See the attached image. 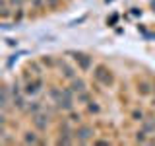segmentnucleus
I'll list each match as a JSON object with an SVG mask.
<instances>
[{
  "mask_svg": "<svg viewBox=\"0 0 155 146\" xmlns=\"http://www.w3.org/2000/svg\"><path fill=\"white\" fill-rule=\"evenodd\" d=\"M91 74H93V80L99 86H103V88H113L114 82H116L113 68H110L109 64H105V62H97V64H93Z\"/></svg>",
  "mask_w": 155,
  "mask_h": 146,
  "instance_id": "1",
  "label": "nucleus"
},
{
  "mask_svg": "<svg viewBox=\"0 0 155 146\" xmlns=\"http://www.w3.org/2000/svg\"><path fill=\"white\" fill-rule=\"evenodd\" d=\"M21 84H23V94L27 97H37L43 92L45 80H43V76H31L27 80H21Z\"/></svg>",
  "mask_w": 155,
  "mask_h": 146,
  "instance_id": "2",
  "label": "nucleus"
},
{
  "mask_svg": "<svg viewBox=\"0 0 155 146\" xmlns=\"http://www.w3.org/2000/svg\"><path fill=\"white\" fill-rule=\"evenodd\" d=\"M68 55H70V58L76 62V66H78V70H80V72H89L91 68H93V57L87 55V53L70 51Z\"/></svg>",
  "mask_w": 155,
  "mask_h": 146,
  "instance_id": "3",
  "label": "nucleus"
},
{
  "mask_svg": "<svg viewBox=\"0 0 155 146\" xmlns=\"http://www.w3.org/2000/svg\"><path fill=\"white\" fill-rule=\"evenodd\" d=\"M74 134H76V142L78 144H89V142L95 140V129L91 125H85V123L78 125Z\"/></svg>",
  "mask_w": 155,
  "mask_h": 146,
  "instance_id": "4",
  "label": "nucleus"
},
{
  "mask_svg": "<svg viewBox=\"0 0 155 146\" xmlns=\"http://www.w3.org/2000/svg\"><path fill=\"white\" fill-rule=\"evenodd\" d=\"M56 70H58V74L64 78V80H68V82L74 80V78L78 76L76 66L70 64V62H68L64 57H58V58H56Z\"/></svg>",
  "mask_w": 155,
  "mask_h": 146,
  "instance_id": "5",
  "label": "nucleus"
},
{
  "mask_svg": "<svg viewBox=\"0 0 155 146\" xmlns=\"http://www.w3.org/2000/svg\"><path fill=\"white\" fill-rule=\"evenodd\" d=\"M51 119H52V115L48 113V111H41V113L33 115L31 117L33 129H37L39 133H47V129L51 127Z\"/></svg>",
  "mask_w": 155,
  "mask_h": 146,
  "instance_id": "6",
  "label": "nucleus"
},
{
  "mask_svg": "<svg viewBox=\"0 0 155 146\" xmlns=\"http://www.w3.org/2000/svg\"><path fill=\"white\" fill-rule=\"evenodd\" d=\"M21 72H23V74H21V80H27V78H31V76H43L45 68H43V64L39 61H29Z\"/></svg>",
  "mask_w": 155,
  "mask_h": 146,
  "instance_id": "7",
  "label": "nucleus"
},
{
  "mask_svg": "<svg viewBox=\"0 0 155 146\" xmlns=\"http://www.w3.org/2000/svg\"><path fill=\"white\" fill-rule=\"evenodd\" d=\"M39 134H41V133H39L37 129L25 130V133L21 134V144H27V146H29V144H33V146H35V144H47V140H43Z\"/></svg>",
  "mask_w": 155,
  "mask_h": 146,
  "instance_id": "8",
  "label": "nucleus"
},
{
  "mask_svg": "<svg viewBox=\"0 0 155 146\" xmlns=\"http://www.w3.org/2000/svg\"><path fill=\"white\" fill-rule=\"evenodd\" d=\"M136 94H138L140 97H151L153 94V82L149 80H138L136 82Z\"/></svg>",
  "mask_w": 155,
  "mask_h": 146,
  "instance_id": "9",
  "label": "nucleus"
},
{
  "mask_svg": "<svg viewBox=\"0 0 155 146\" xmlns=\"http://www.w3.org/2000/svg\"><path fill=\"white\" fill-rule=\"evenodd\" d=\"M68 88H70L74 94H80V92H84L87 90V82L84 80V78H80V76H76L74 80H70V84H68Z\"/></svg>",
  "mask_w": 155,
  "mask_h": 146,
  "instance_id": "10",
  "label": "nucleus"
},
{
  "mask_svg": "<svg viewBox=\"0 0 155 146\" xmlns=\"http://www.w3.org/2000/svg\"><path fill=\"white\" fill-rule=\"evenodd\" d=\"M85 113L87 115H93V117H99L101 113H103V107H101L99 101L91 99V101H87V103H85Z\"/></svg>",
  "mask_w": 155,
  "mask_h": 146,
  "instance_id": "11",
  "label": "nucleus"
},
{
  "mask_svg": "<svg viewBox=\"0 0 155 146\" xmlns=\"http://www.w3.org/2000/svg\"><path fill=\"white\" fill-rule=\"evenodd\" d=\"M41 111H45V107H43L41 101H37V99H29V103H27V109H25V115H37V113H41Z\"/></svg>",
  "mask_w": 155,
  "mask_h": 146,
  "instance_id": "12",
  "label": "nucleus"
},
{
  "mask_svg": "<svg viewBox=\"0 0 155 146\" xmlns=\"http://www.w3.org/2000/svg\"><path fill=\"white\" fill-rule=\"evenodd\" d=\"M56 58L58 57H52V55H41L39 57V62H41L43 68H47V70H56Z\"/></svg>",
  "mask_w": 155,
  "mask_h": 146,
  "instance_id": "13",
  "label": "nucleus"
},
{
  "mask_svg": "<svg viewBox=\"0 0 155 146\" xmlns=\"http://www.w3.org/2000/svg\"><path fill=\"white\" fill-rule=\"evenodd\" d=\"M66 119L70 121V123L74 125V127H78V125H81V123H84V113L76 111V107H74L72 111H68V113H66Z\"/></svg>",
  "mask_w": 155,
  "mask_h": 146,
  "instance_id": "14",
  "label": "nucleus"
},
{
  "mask_svg": "<svg viewBox=\"0 0 155 146\" xmlns=\"http://www.w3.org/2000/svg\"><path fill=\"white\" fill-rule=\"evenodd\" d=\"M149 140H151V136L145 133L143 129L136 130V134H134V142H136V144H149Z\"/></svg>",
  "mask_w": 155,
  "mask_h": 146,
  "instance_id": "15",
  "label": "nucleus"
},
{
  "mask_svg": "<svg viewBox=\"0 0 155 146\" xmlns=\"http://www.w3.org/2000/svg\"><path fill=\"white\" fill-rule=\"evenodd\" d=\"M130 119H132L134 123H140V125H142V121L145 119V111L142 109V107H134V109L130 111Z\"/></svg>",
  "mask_w": 155,
  "mask_h": 146,
  "instance_id": "16",
  "label": "nucleus"
},
{
  "mask_svg": "<svg viewBox=\"0 0 155 146\" xmlns=\"http://www.w3.org/2000/svg\"><path fill=\"white\" fill-rule=\"evenodd\" d=\"M25 16H27V14H25V8H14V14H12V22L14 23H16V26H18V23H21L23 22V19H25Z\"/></svg>",
  "mask_w": 155,
  "mask_h": 146,
  "instance_id": "17",
  "label": "nucleus"
},
{
  "mask_svg": "<svg viewBox=\"0 0 155 146\" xmlns=\"http://www.w3.org/2000/svg\"><path fill=\"white\" fill-rule=\"evenodd\" d=\"M93 97H91V94L87 90H84V92H80V94H76V103H81V105H85L87 101H91Z\"/></svg>",
  "mask_w": 155,
  "mask_h": 146,
  "instance_id": "18",
  "label": "nucleus"
},
{
  "mask_svg": "<svg viewBox=\"0 0 155 146\" xmlns=\"http://www.w3.org/2000/svg\"><path fill=\"white\" fill-rule=\"evenodd\" d=\"M45 2H47V8H51V10H56V8L62 4V0H45Z\"/></svg>",
  "mask_w": 155,
  "mask_h": 146,
  "instance_id": "19",
  "label": "nucleus"
},
{
  "mask_svg": "<svg viewBox=\"0 0 155 146\" xmlns=\"http://www.w3.org/2000/svg\"><path fill=\"white\" fill-rule=\"evenodd\" d=\"M93 144H103V146H109V144H110V140H109V138H95V140H93Z\"/></svg>",
  "mask_w": 155,
  "mask_h": 146,
  "instance_id": "20",
  "label": "nucleus"
},
{
  "mask_svg": "<svg viewBox=\"0 0 155 146\" xmlns=\"http://www.w3.org/2000/svg\"><path fill=\"white\" fill-rule=\"evenodd\" d=\"M151 105H153V107H155V96H153V97H151Z\"/></svg>",
  "mask_w": 155,
  "mask_h": 146,
  "instance_id": "21",
  "label": "nucleus"
},
{
  "mask_svg": "<svg viewBox=\"0 0 155 146\" xmlns=\"http://www.w3.org/2000/svg\"><path fill=\"white\" fill-rule=\"evenodd\" d=\"M153 92H155V80H153Z\"/></svg>",
  "mask_w": 155,
  "mask_h": 146,
  "instance_id": "22",
  "label": "nucleus"
},
{
  "mask_svg": "<svg viewBox=\"0 0 155 146\" xmlns=\"http://www.w3.org/2000/svg\"><path fill=\"white\" fill-rule=\"evenodd\" d=\"M25 2H31V0H25Z\"/></svg>",
  "mask_w": 155,
  "mask_h": 146,
  "instance_id": "23",
  "label": "nucleus"
}]
</instances>
